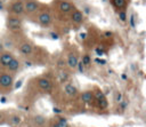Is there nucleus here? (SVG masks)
Returning <instances> with one entry per match:
<instances>
[{"instance_id": "nucleus-17", "label": "nucleus", "mask_w": 146, "mask_h": 127, "mask_svg": "<svg viewBox=\"0 0 146 127\" xmlns=\"http://www.w3.org/2000/svg\"><path fill=\"white\" fill-rule=\"evenodd\" d=\"M58 8H59V10H60L62 13L67 14V13H70V11L73 9V5H72L71 2H68V1H66V0H63V1L59 2Z\"/></svg>"}, {"instance_id": "nucleus-6", "label": "nucleus", "mask_w": 146, "mask_h": 127, "mask_svg": "<svg viewBox=\"0 0 146 127\" xmlns=\"http://www.w3.org/2000/svg\"><path fill=\"white\" fill-rule=\"evenodd\" d=\"M36 85L39 87L40 90L44 92V93H50L52 89V82L49 78L47 77H41L36 80Z\"/></svg>"}, {"instance_id": "nucleus-16", "label": "nucleus", "mask_w": 146, "mask_h": 127, "mask_svg": "<svg viewBox=\"0 0 146 127\" xmlns=\"http://www.w3.org/2000/svg\"><path fill=\"white\" fill-rule=\"evenodd\" d=\"M50 127H70L68 121L64 117H56L55 120L50 124Z\"/></svg>"}, {"instance_id": "nucleus-32", "label": "nucleus", "mask_w": 146, "mask_h": 127, "mask_svg": "<svg viewBox=\"0 0 146 127\" xmlns=\"http://www.w3.org/2000/svg\"><path fill=\"white\" fill-rule=\"evenodd\" d=\"M103 1H106V0H103Z\"/></svg>"}, {"instance_id": "nucleus-15", "label": "nucleus", "mask_w": 146, "mask_h": 127, "mask_svg": "<svg viewBox=\"0 0 146 127\" xmlns=\"http://www.w3.org/2000/svg\"><path fill=\"white\" fill-rule=\"evenodd\" d=\"M83 18H84V14H83V11H81V10L75 9V10H73L72 14H71V21H72L73 23H75V24L82 23V22H83Z\"/></svg>"}, {"instance_id": "nucleus-8", "label": "nucleus", "mask_w": 146, "mask_h": 127, "mask_svg": "<svg viewBox=\"0 0 146 127\" xmlns=\"http://www.w3.org/2000/svg\"><path fill=\"white\" fill-rule=\"evenodd\" d=\"M33 51H34V46L30 41H24L18 46V53L22 56H25V57L31 56L33 54Z\"/></svg>"}, {"instance_id": "nucleus-5", "label": "nucleus", "mask_w": 146, "mask_h": 127, "mask_svg": "<svg viewBox=\"0 0 146 127\" xmlns=\"http://www.w3.org/2000/svg\"><path fill=\"white\" fill-rule=\"evenodd\" d=\"M63 92L65 94L66 97L68 98H75L79 96V89L75 85L71 84V82H65L63 84Z\"/></svg>"}, {"instance_id": "nucleus-28", "label": "nucleus", "mask_w": 146, "mask_h": 127, "mask_svg": "<svg viewBox=\"0 0 146 127\" xmlns=\"http://www.w3.org/2000/svg\"><path fill=\"white\" fill-rule=\"evenodd\" d=\"M112 34H113V33H112L111 31H105V32H104V35H105V37H112Z\"/></svg>"}, {"instance_id": "nucleus-30", "label": "nucleus", "mask_w": 146, "mask_h": 127, "mask_svg": "<svg viewBox=\"0 0 146 127\" xmlns=\"http://www.w3.org/2000/svg\"><path fill=\"white\" fill-rule=\"evenodd\" d=\"M5 50V47H3V43L2 42H0V53L1 51H3Z\"/></svg>"}, {"instance_id": "nucleus-13", "label": "nucleus", "mask_w": 146, "mask_h": 127, "mask_svg": "<svg viewBox=\"0 0 146 127\" xmlns=\"http://www.w3.org/2000/svg\"><path fill=\"white\" fill-rule=\"evenodd\" d=\"M79 97L82 103L84 104H91L94 102V93L91 90H83L82 93H79Z\"/></svg>"}, {"instance_id": "nucleus-31", "label": "nucleus", "mask_w": 146, "mask_h": 127, "mask_svg": "<svg viewBox=\"0 0 146 127\" xmlns=\"http://www.w3.org/2000/svg\"><path fill=\"white\" fill-rule=\"evenodd\" d=\"M24 64H25L26 66H31V65H32V63H31L30 61H25V63H24Z\"/></svg>"}, {"instance_id": "nucleus-21", "label": "nucleus", "mask_w": 146, "mask_h": 127, "mask_svg": "<svg viewBox=\"0 0 146 127\" xmlns=\"http://www.w3.org/2000/svg\"><path fill=\"white\" fill-rule=\"evenodd\" d=\"M112 3H113L114 7L121 9V8H123L125 6V0H112Z\"/></svg>"}, {"instance_id": "nucleus-23", "label": "nucleus", "mask_w": 146, "mask_h": 127, "mask_svg": "<svg viewBox=\"0 0 146 127\" xmlns=\"http://www.w3.org/2000/svg\"><path fill=\"white\" fill-rule=\"evenodd\" d=\"M65 65H66V61H65V59H63V58H59V59L57 61V66H58L60 70H64Z\"/></svg>"}, {"instance_id": "nucleus-19", "label": "nucleus", "mask_w": 146, "mask_h": 127, "mask_svg": "<svg viewBox=\"0 0 146 127\" xmlns=\"http://www.w3.org/2000/svg\"><path fill=\"white\" fill-rule=\"evenodd\" d=\"M81 63H82L86 68H88V66L91 64V56H90L89 54H83V55H82V58H81Z\"/></svg>"}, {"instance_id": "nucleus-27", "label": "nucleus", "mask_w": 146, "mask_h": 127, "mask_svg": "<svg viewBox=\"0 0 146 127\" xmlns=\"http://www.w3.org/2000/svg\"><path fill=\"white\" fill-rule=\"evenodd\" d=\"M130 25H131L132 27L135 26V16H133V15L130 16Z\"/></svg>"}, {"instance_id": "nucleus-12", "label": "nucleus", "mask_w": 146, "mask_h": 127, "mask_svg": "<svg viewBox=\"0 0 146 127\" xmlns=\"http://www.w3.org/2000/svg\"><path fill=\"white\" fill-rule=\"evenodd\" d=\"M39 1L38 0H25L24 1V11L25 13H34L39 9Z\"/></svg>"}, {"instance_id": "nucleus-22", "label": "nucleus", "mask_w": 146, "mask_h": 127, "mask_svg": "<svg viewBox=\"0 0 146 127\" xmlns=\"http://www.w3.org/2000/svg\"><path fill=\"white\" fill-rule=\"evenodd\" d=\"M117 15H119V18H120V21H121V22H125V21H127V18H128L127 13H125L124 10H120V11L117 13Z\"/></svg>"}, {"instance_id": "nucleus-2", "label": "nucleus", "mask_w": 146, "mask_h": 127, "mask_svg": "<svg viewBox=\"0 0 146 127\" xmlns=\"http://www.w3.org/2000/svg\"><path fill=\"white\" fill-rule=\"evenodd\" d=\"M14 85V74L9 72H1L0 73V88L8 90Z\"/></svg>"}, {"instance_id": "nucleus-26", "label": "nucleus", "mask_w": 146, "mask_h": 127, "mask_svg": "<svg viewBox=\"0 0 146 127\" xmlns=\"http://www.w3.org/2000/svg\"><path fill=\"white\" fill-rule=\"evenodd\" d=\"M115 101H116L117 103H120V102L122 101V94H121V93H117V94H116V96H115Z\"/></svg>"}, {"instance_id": "nucleus-9", "label": "nucleus", "mask_w": 146, "mask_h": 127, "mask_svg": "<svg viewBox=\"0 0 146 127\" xmlns=\"http://www.w3.org/2000/svg\"><path fill=\"white\" fill-rule=\"evenodd\" d=\"M30 121L32 127H47L48 125V118H46L42 114H34L30 119Z\"/></svg>"}, {"instance_id": "nucleus-20", "label": "nucleus", "mask_w": 146, "mask_h": 127, "mask_svg": "<svg viewBox=\"0 0 146 127\" xmlns=\"http://www.w3.org/2000/svg\"><path fill=\"white\" fill-rule=\"evenodd\" d=\"M7 116H8V111H6V110H0V126L3 125V124H6Z\"/></svg>"}, {"instance_id": "nucleus-7", "label": "nucleus", "mask_w": 146, "mask_h": 127, "mask_svg": "<svg viewBox=\"0 0 146 127\" xmlns=\"http://www.w3.org/2000/svg\"><path fill=\"white\" fill-rule=\"evenodd\" d=\"M38 22L39 24L42 26V27H48L51 25L52 23V17H51V14L49 11H41L39 15H38Z\"/></svg>"}, {"instance_id": "nucleus-25", "label": "nucleus", "mask_w": 146, "mask_h": 127, "mask_svg": "<svg viewBox=\"0 0 146 127\" xmlns=\"http://www.w3.org/2000/svg\"><path fill=\"white\" fill-rule=\"evenodd\" d=\"M49 37L52 39V40H58L59 39V34L57 32H50L49 33Z\"/></svg>"}, {"instance_id": "nucleus-1", "label": "nucleus", "mask_w": 146, "mask_h": 127, "mask_svg": "<svg viewBox=\"0 0 146 127\" xmlns=\"http://www.w3.org/2000/svg\"><path fill=\"white\" fill-rule=\"evenodd\" d=\"M6 26L9 31L11 32H17V31H21L22 30V26H23V21L21 17L18 16H15V15H10L7 17V21H6Z\"/></svg>"}, {"instance_id": "nucleus-24", "label": "nucleus", "mask_w": 146, "mask_h": 127, "mask_svg": "<svg viewBox=\"0 0 146 127\" xmlns=\"http://www.w3.org/2000/svg\"><path fill=\"white\" fill-rule=\"evenodd\" d=\"M80 73H83L84 72V69H86V66L81 63V61H79V63H78V65H76V68H75Z\"/></svg>"}, {"instance_id": "nucleus-4", "label": "nucleus", "mask_w": 146, "mask_h": 127, "mask_svg": "<svg viewBox=\"0 0 146 127\" xmlns=\"http://www.w3.org/2000/svg\"><path fill=\"white\" fill-rule=\"evenodd\" d=\"M9 11L15 15V16H21L23 15L24 11V1L23 0H14L9 5Z\"/></svg>"}, {"instance_id": "nucleus-29", "label": "nucleus", "mask_w": 146, "mask_h": 127, "mask_svg": "<svg viewBox=\"0 0 146 127\" xmlns=\"http://www.w3.org/2000/svg\"><path fill=\"white\" fill-rule=\"evenodd\" d=\"M3 8H5V5H3L2 0H0V10H3Z\"/></svg>"}, {"instance_id": "nucleus-18", "label": "nucleus", "mask_w": 146, "mask_h": 127, "mask_svg": "<svg viewBox=\"0 0 146 127\" xmlns=\"http://www.w3.org/2000/svg\"><path fill=\"white\" fill-rule=\"evenodd\" d=\"M59 81L62 82V84H65V82H68L67 80L70 79V74L65 71V70H60V73H59Z\"/></svg>"}, {"instance_id": "nucleus-11", "label": "nucleus", "mask_w": 146, "mask_h": 127, "mask_svg": "<svg viewBox=\"0 0 146 127\" xmlns=\"http://www.w3.org/2000/svg\"><path fill=\"white\" fill-rule=\"evenodd\" d=\"M66 65L70 68V69H75L76 68V65H78V63H79V55L75 53V51H71V53H68L67 54V57H66Z\"/></svg>"}, {"instance_id": "nucleus-3", "label": "nucleus", "mask_w": 146, "mask_h": 127, "mask_svg": "<svg viewBox=\"0 0 146 127\" xmlns=\"http://www.w3.org/2000/svg\"><path fill=\"white\" fill-rule=\"evenodd\" d=\"M6 124L10 127H21L23 124L22 116L18 112H8Z\"/></svg>"}, {"instance_id": "nucleus-10", "label": "nucleus", "mask_w": 146, "mask_h": 127, "mask_svg": "<svg viewBox=\"0 0 146 127\" xmlns=\"http://www.w3.org/2000/svg\"><path fill=\"white\" fill-rule=\"evenodd\" d=\"M6 69H7V72H9V73H11V74L17 73V72L22 69V62H21L17 57H14V58L9 62V64L6 66Z\"/></svg>"}, {"instance_id": "nucleus-14", "label": "nucleus", "mask_w": 146, "mask_h": 127, "mask_svg": "<svg viewBox=\"0 0 146 127\" xmlns=\"http://www.w3.org/2000/svg\"><path fill=\"white\" fill-rule=\"evenodd\" d=\"M14 57H15L14 54L10 53V51H6V50L1 51L0 53V65L3 66V68H6Z\"/></svg>"}]
</instances>
